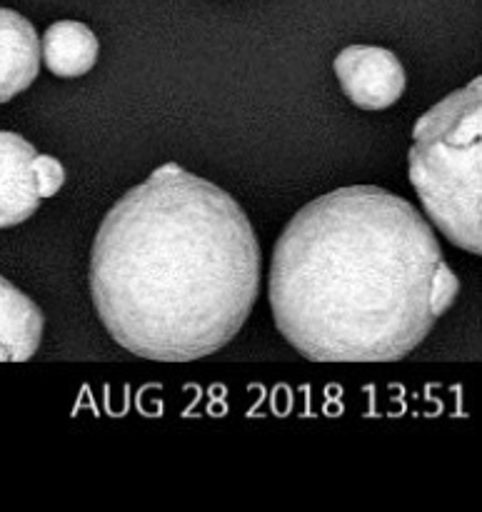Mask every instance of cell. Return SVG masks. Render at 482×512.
Listing matches in <instances>:
<instances>
[{
    "label": "cell",
    "instance_id": "1",
    "mask_svg": "<svg viewBox=\"0 0 482 512\" xmlns=\"http://www.w3.org/2000/svg\"><path fill=\"white\" fill-rule=\"evenodd\" d=\"M270 308L313 363H395L458 300L438 235L375 185L338 188L293 215L270 263Z\"/></svg>",
    "mask_w": 482,
    "mask_h": 512
},
{
    "label": "cell",
    "instance_id": "2",
    "mask_svg": "<svg viewBox=\"0 0 482 512\" xmlns=\"http://www.w3.org/2000/svg\"><path fill=\"white\" fill-rule=\"evenodd\" d=\"M260 290V243L225 190L165 163L100 223L90 293L110 338L158 363H190L243 330Z\"/></svg>",
    "mask_w": 482,
    "mask_h": 512
},
{
    "label": "cell",
    "instance_id": "3",
    "mask_svg": "<svg viewBox=\"0 0 482 512\" xmlns=\"http://www.w3.org/2000/svg\"><path fill=\"white\" fill-rule=\"evenodd\" d=\"M482 80L428 110L413 128L410 183L440 233L465 253H482Z\"/></svg>",
    "mask_w": 482,
    "mask_h": 512
},
{
    "label": "cell",
    "instance_id": "4",
    "mask_svg": "<svg viewBox=\"0 0 482 512\" xmlns=\"http://www.w3.org/2000/svg\"><path fill=\"white\" fill-rule=\"evenodd\" d=\"M340 88L363 110H385L405 93V68L398 55L378 45H350L333 60Z\"/></svg>",
    "mask_w": 482,
    "mask_h": 512
},
{
    "label": "cell",
    "instance_id": "5",
    "mask_svg": "<svg viewBox=\"0 0 482 512\" xmlns=\"http://www.w3.org/2000/svg\"><path fill=\"white\" fill-rule=\"evenodd\" d=\"M35 153L18 133L0 130V230L25 223L38 210L40 195L30 165Z\"/></svg>",
    "mask_w": 482,
    "mask_h": 512
},
{
    "label": "cell",
    "instance_id": "6",
    "mask_svg": "<svg viewBox=\"0 0 482 512\" xmlns=\"http://www.w3.org/2000/svg\"><path fill=\"white\" fill-rule=\"evenodd\" d=\"M40 70V43L33 23L0 8V103L28 90Z\"/></svg>",
    "mask_w": 482,
    "mask_h": 512
},
{
    "label": "cell",
    "instance_id": "7",
    "mask_svg": "<svg viewBox=\"0 0 482 512\" xmlns=\"http://www.w3.org/2000/svg\"><path fill=\"white\" fill-rule=\"evenodd\" d=\"M43 313L0 275V363H25L38 353L43 338Z\"/></svg>",
    "mask_w": 482,
    "mask_h": 512
},
{
    "label": "cell",
    "instance_id": "8",
    "mask_svg": "<svg viewBox=\"0 0 482 512\" xmlns=\"http://www.w3.org/2000/svg\"><path fill=\"white\" fill-rule=\"evenodd\" d=\"M98 35L78 20H58L40 40V58L58 78H80L98 63Z\"/></svg>",
    "mask_w": 482,
    "mask_h": 512
},
{
    "label": "cell",
    "instance_id": "9",
    "mask_svg": "<svg viewBox=\"0 0 482 512\" xmlns=\"http://www.w3.org/2000/svg\"><path fill=\"white\" fill-rule=\"evenodd\" d=\"M33 175H35V185H38V195L40 200L43 198H53L65 183V168L50 155H40L35 153L33 158Z\"/></svg>",
    "mask_w": 482,
    "mask_h": 512
}]
</instances>
